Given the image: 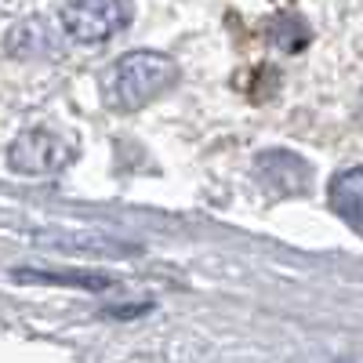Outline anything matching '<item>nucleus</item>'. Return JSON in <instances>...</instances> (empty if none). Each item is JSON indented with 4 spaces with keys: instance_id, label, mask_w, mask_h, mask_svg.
I'll return each instance as SVG.
<instances>
[{
    "instance_id": "nucleus-3",
    "label": "nucleus",
    "mask_w": 363,
    "mask_h": 363,
    "mask_svg": "<svg viewBox=\"0 0 363 363\" xmlns=\"http://www.w3.org/2000/svg\"><path fill=\"white\" fill-rule=\"evenodd\" d=\"M73 160V145L51 131V128H26L11 149H8V164L11 171L18 174H55V171H62L66 164Z\"/></svg>"
},
{
    "instance_id": "nucleus-2",
    "label": "nucleus",
    "mask_w": 363,
    "mask_h": 363,
    "mask_svg": "<svg viewBox=\"0 0 363 363\" xmlns=\"http://www.w3.org/2000/svg\"><path fill=\"white\" fill-rule=\"evenodd\" d=\"M128 26L124 0H66L62 29L77 44H106Z\"/></svg>"
},
{
    "instance_id": "nucleus-7",
    "label": "nucleus",
    "mask_w": 363,
    "mask_h": 363,
    "mask_svg": "<svg viewBox=\"0 0 363 363\" xmlns=\"http://www.w3.org/2000/svg\"><path fill=\"white\" fill-rule=\"evenodd\" d=\"M44 240H51V244L66 247V251H84V255H138L131 244H120L113 236H95V233H55Z\"/></svg>"
},
{
    "instance_id": "nucleus-4",
    "label": "nucleus",
    "mask_w": 363,
    "mask_h": 363,
    "mask_svg": "<svg viewBox=\"0 0 363 363\" xmlns=\"http://www.w3.org/2000/svg\"><path fill=\"white\" fill-rule=\"evenodd\" d=\"M258 182L269 193H277V196H294V193L309 189L313 171H309L306 160L287 153V149H272V153L258 157Z\"/></svg>"
},
{
    "instance_id": "nucleus-5",
    "label": "nucleus",
    "mask_w": 363,
    "mask_h": 363,
    "mask_svg": "<svg viewBox=\"0 0 363 363\" xmlns=\"http://www.w3.org/2000/svg\"><path fill=\"white\" fill-rule=\"evenodd\" d=\"M330 207L356 233H363V167H349L330 182Z\"/></svg>"
},
{
    "instance_id": "nucleus-9",
    "label": "nucleus",
    "mask_w": 363,
    "mask_h": 363,
    "mask_svg": "<svg viewBox=\"0 0 363 363\" xmlns=\"http://www.w3.org/2000/svg\"><path fill=\"white\" fill-rule=\"evenodd\" d=\"M26 280H40V284H77V287H87V291H106L113 287L109 277H62V272H18Z\"/></svg>"
},
{
    "instance_id": "nucleus-10",
    "label": "nucleus",
    "mask_w": 363,
    "mask_h": 363,
    "mask_svg": "<svg viewBox=\"0 0 363 363\" xmlns=\"http://www.w3.org/2000/svg\"><path fill=\"white\" fill-rule=\"evenodd\" d=\"M359 120H363V106H359Z\"/></svg>"
},
{
    "instance_id": "nucleus-8",
    "label": "nucleus",
    "mask_w": 363,
    "mask_h": 363,
    "mask_svg": "<svg viewBox=\"0 0 363 363\" xmlns=\"http://www.w3.org/2000/svg\"><path fill=\"white\" fill-rule=\"evenodd\" d=\"M313 40V29L306 26V18L301 15H280V18H272L269 22V44L272 48H280V51H301Z\"/></svg>"
},
{
    "instance_id": "nucleus-6",
    "label": "nucleus",
    "mask_w": 363,
    "mask_h": 363,
    "mask_svg": "<svg viewBox=\"0 0 363 363\" xmlns=\"http://www.w3.org/2000/svg\"><path fill=\"white\" fill-rule=\"evenodd\" d=\"M8 51L18 58H37V55H51V29L40 18H26L11 29L8 37Z\"/></svg>"
},
{
    "instance_id": "nucleus-1",
    "label": "nucleus",
    "mask_w": 363,
    "mask_h": 363,
    "mask_svg": "<svg viewBox=\"0 0 363 363\" xmlns=\"http://www.w3.org/2000/svg\"><path fill=\"white\" fill-rule=\"evenodd\" d=\"M178 80L174 58L164 51H128L102 73V99L109 109L135 113L171 91Z\"/></svg>"
}]
</instances>
